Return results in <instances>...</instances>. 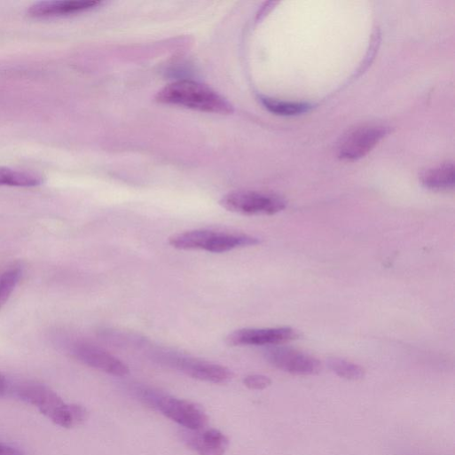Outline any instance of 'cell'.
I'll use <instances>...</instances> for the list:
<instances>
[{
    "instance_id": "obj_1",
    "label": "cell",
    "mask_w": 455,
    "mask_h": 455,
    "mask_svg": "<svg viewBox=\"0 0 455 455\" xmlns=\"http://www.w3.org/2000/svg\"><path fill=\"white\" fill-rule=\"evenodd\" d=\"M24 402L36 407L56 425L72 428L88 419L87 409L78 404L67 403L57 392L44 384L26 381L13 391Z\"/></svg>"
},
{
    "instance_id": "obj_2",
    "label": "cell",
    "mask_w": 455,
    "mask_h": 455,
    "mask_svg": "<svg viewBox=\"0 0 455 455\" xmlns=\"http://www.w3.org/2000/svg\"><path fill=\"white\" fill-rule=\"evenodd\" d=\"M162 105L179 106L201 113L230 115L234 107L209 87L192 81H179L162 89L156 96Z\"/></svg>"
},
{
    "instance_id": "obj_3",
    "label": "cell",
    "mask_w": 455,
    "mask_h": 455,
    "mask_svg": "<svg viewBox=\"0 0 455 455\" xmlns=\"http://www.w3.org/2000/svg\"><path fill=\"white\" fill-rule=\"evenodd\" d=\"M169 245L178 250H202L223 254L237 248L256 246L261 240L252 235L212 230H194L169 238Z\"/></svg>"
},
{
    "instance_id": "obj_4",
    "label": "cell",
    "mask_w": 455,
    "mask_h": 455,
    "mask_svg": "<svg viewBox=\"0 0 455 455\" xmlns=\"http://www.w3.org/2000/svg\"><path fill=\"white\" fill-rule=\"evenodd\" d=\"M143 395L163 415L190 430H202L208 425L206 412L192 402L148 390H145Z\"/></svg>"
},
{
    "instance_id": "obj_5",
    "label": "cell",
    "mask_w": 455,
    "mask_h": 455,
    "mask_svg": "<svg viewBox=\"0 0 455 455\" xmlns=\"http://www.w3.org/2000/svg\"><path fill=\"white\" fill-rule=\"evenodd\" d=\"M220 205L227 211L245 216H272L286 208L282 197L267 192L237 191L224 195Z\"/></svg>"
},
{
    "instance_id": "obj_6",
    "label": "cell",
    "mask_w": 455,
    "mask_h": 455,
    "mask_svg": "<svg viewBox=\"0 0 455 455\" xmlns=\"http://www.w3.org/2000/svg\"><path fill=\"white\" fill-rule=\"evenodd\" d=\"M156 357L184 374L206 382L224 384L232 378L226 366L171 351H158Z\"/></svg>"
},
{
    "instance_id": "obj_7",
    "label": "cell",
    "mask_w": 455,
    "mask_h": 455,
    "mask_svg": "<svg viewBox=\"0 0 455 455\" xmlns=\"http://www.w3.org/2000/svg\"><path fill=\"white\" fill-rule=\"evenodd\" d=\"M390 132L382 125H364L348 132L339 143L338 156L355 161L367 155Z\"/></svg>"
},
{
    "instance_id": "obj_8",
    "label": "cell",
    "mask_w": 455,
    "mask_h": 455,
    "mask_svg": "<svg viewBox=\"0 0 455 455\" xmlns=\"http://www.w3.org/2000/svg\"><path fill=\"white\" fill-rule=\"evenodd\" d=\"M264 357L274 367L291 374L314 375L321 371V363L316 357L288 347L271 346Z\"/></svg>"
},
{
    "instance_id": "obj_9",
    "label": "cell",
    "mask_w": 455,
    "mask_h": 455,
    "mask_svg": "<svg viewBox=\"0 0 455 455\" xmlns=\"http://www.w3.org/2000/svg\"><path fill=\"white\" fill-rule=\"evenodd\" d=\"M299 333L291 327L243 328L231 333L226 342L231 346H276L296 340Z\"/></svg>"
},
{
    "instance_id": "obj_10",
    "label": "cell",
    "mask_w": 455,
    "mask_h": 455,
    "mask_svg": "<svg viewBox=\"0 0 455 455\" xmlns=\"http://www.w3.org/2000/svg\"><path fill=\"white\" fill-rule=\"evenodd\" d=\"M73 355L86 365L108 374L123 377L129 373V367L106 349L86 341L75 342Z\"/></svg>"
},
{
    "instance_id": "obj_11",
    "label": "cell",
    "mask_w": 455,
    "mask_h": 455,
    "mask_svg": "<svg viewBox=\"0 0 455 455\" xmlns=\"http://www.w3.org/2000/svg\"><path fill=\"white\" fill-rule=\"evenodd\" d=\"M101 2L98 0H63V2H42L30 7L28 13L35 18H56L79 14L93 10Z\"/></svg>"
},
{
    "instance_id": "obj_12",
    "label": "cell",
    "mask_w": 455,
    "mask_h": 455,
    "mask_svg": "<svg viewBox=\"0 0 455 455\" xmlns=\"http://www.w3.org/2000/svg\"><path fill=\"white\" fill-rule=\"evenodd\" d=\"M189 445L200 455H225L228 437L216 428L206 429L188 439Z\"/></svg>"
},
{
    "instance_id": "obj_13",
    "label": "cell",
    "mask_w": 455,
    "mask_h": 455,
    "mask_svg": "<svg viewBox=\"0 0 455 455\" xmlns=\"http://www.w3.org/2000/svg\"><path fill=\"white\" fill-rule=\"evenodd\" d=\"M422 185L435 192H447L454 188V166L447 162L432 168L422 173L420 177Z\"/></svg>"
},
{
    "instance_id": "obj_14",
    "label": "cell",
    "mask_w": 455,
    "mask_h": 455,
    "mask_svg": "<svg viewBox=\"0 0 455 455\" xmlns=\"http://www.w3.org/2000/svg\"><path fill=\"white\" fill-rule=\"evenodd\" d=\"M43 182L38 174L0 167V186L29 188L40 186Z\"/></svg>"
},
{
    "instance_id": "obj_15",
    "label": "cell",
    "mask_w": 455,
    "mask_h": 455,
    "mask_svg": "<svg viewBox=\"0 0 455 455\" xmlns=\"http://www.w3.org/2000/svg\"><path fill=\"white\" fill-rule=\"evenodd\" d=\"M261 102L266 110L278 116H296L308 113L311 108L305 103L286 102L267 98H262Z\"/></svg>"
},
{
    "instance_id": "obj_16",
    "label": "cell",
    "mask_w": 455,
    "mask_h": 455,
    "mask_svg": "<svg viewBox=\"0 0 455 455\" xmlns=\"http://www.w3.org/2000/svg\"><path fill=\"white\" fill-rule=\"evenodd\" d=\"M327 364L336 375L346 380H361L365 373L362 366L344 359L330 358Z\"/></svg>"
},
{
    "instance_id": "obj_17",
    "label": "cell",
    "mask_w": 455,
    "mask_h": 455,
    "mask_svg": "<svg viewBox=\"0 0 455 455\" xmlns=\"http://www.w3.org/2000/svg\"><path fill=\"white\" fill-rule=\"evenodd\" d=\"M22 276L20 268H12L0 274V309L14 292Z\"/></svg>"
},
{
    "instance_id": "obj_18",
    "label": "cell",
    "mask_w": 455,
    "mask_h": 455,
    "mask_svg": "<svg viewBox=\"0 0 455 455\" xmlns=\"http://www.w3.org/2000/svg\"><path fill=\"white\" fill-rule=\"evenodd\" d=\"M243 383L249 389L263 390L271 385V380L263 374H250L244 378Z\"/></svg>"
},
{
    "instance_id": "obj_19",
    "label": "cell",
    "mask_w": 455,
    "mask_h": 455,
    "mask_svg": "<svg viewBox=\"0 0 455 455\" xmlns=\"http://www.w3.org/2000/svg\"><path fill=\"white\" fill-rule=\"evenodd\" d=\"M0 455H26L25 452L20 448L0 442Z\"/></svg>"
},
{
    "instance_id": "obj_20",
    "label": "cell",
    "mask_w": 455,
    "mask_h": 455,
    "mask_svg": "<svg viewBox=\"0 0 455 455\" xmlns=\"http://www.w3.org/2000/svg\"><path fill=\"white\" fill-rule=\"evenodd\" d=\"M10 389V384L7 378L0 373V396H5Z\"/></svg>"
}]
</instances>
